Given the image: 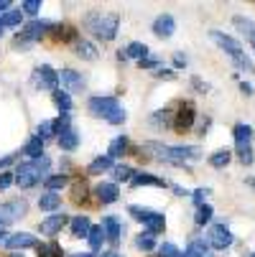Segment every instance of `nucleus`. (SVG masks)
I'll use <instances>...</instances> for the list:
<instances>
[{
	"label": "nucleus",
	"instance_id": "1",
	"mask_svg": "<svg viewBox=\"0 0 255 257\" xmlns=\"http://www.w3.org/2000/svg\"><path fill=\"white\" fill-rule=\"evenodd\" d=\"M143 148L148 151V153H153L158 161H166V163L197 161L202 156V151L197 148V145H176V148H171V145H161V143H145Z\"/></svg>",
	"mask_w": 255,
	"mask_h": 257
},
{
	"label": "nucleus",
	"instance_id": "2",
	"mask_svg": "<svg viewBox=\"0 0 255 257\" xmlns=\"http://www.w3.org/2000/svg\"><path fill=\"white\" fill-rule=\"evenodd\" d=\"M90 109L95 117H105L110 125H123L125 122V109L120 107V102L110 94H97L90 99Z\"/></svg>",
	"mask_w": 255,
	"mask_h": 257
},
{
	"label": "nucleus",
	"instance_id": "3",
	"mask_svg": "<svg viewBox=\"0 0 255 257\" xmlns=\"http://www.w3.org/2000/svg\"><path fill=\"white\" fill-rule=\"evenodd\" d=\"M49 166H51V161H49L46 156H39V158H33L31 163L18 166V171H16V183H18L21 189H31V186H36V183H39V181L46 176Z\"/></svg>",
	"mask_w": 255,
	"mask_h": 257
},
{
	"label": "nucleus",
	"instance_id": "4",
	"mask_svg": "<svg viewBox=\"0 0 255 257\" xmlns=\"http://www.w3.org/2000/svg\"><path fill=\"white\" fill-rule=\"evenodd\" d=\"M87 26H90V31L97 36V39H102V41H113L115 36H118V28H120V16H118V13H105V16H100V13H90Z\"/></svg>",
	"mask_w": 255,
	"mask_h": 257
},
{
	"label": "nucleus",
	"instance_id": "5",
	"mask_svg": "<svg viewBox=\"0 0 255 257\" xmlns=\"http://www.w3.org/2000/svg\"><path fill=\"white\" fill-rule=\"evenodd\" d=\"M209 39L220 46V49H225L230 56H232V61L237 64V66H242L245 71H252V61L242 54V49H240V44L232 39V36H225L222 31H209Z\"/></svg>",
	"mask_w": 255,
	"mask_h": 257
},
{
	"label": "nucleus",
	"instance_id": "6",
	"mask_svg": "<svg viewBox=\"0 0 255 257\" xmlns=\"http://www.w3.org/2000/svg\"><path fill=\"white\" fill-rule=\"evenodd\" d=\"M130 214H133V216L138 219V222L145 227V232H151V234H158V232H163V227H166L163 214H158V211H153V209L130 206Z\"/></svg>",
	"mask_w": 255,
	"mask_h": 257
},
{
	"label": "nucleus",
	"instance_id": "7",
	"mask_svg": "<svg viewBox=\"0 0 255 257\" xmlns=\"http://www.w3.org/2000/svg\"><path fill=\"white\" fill-rule=\"evenodd\" d=\"M51 28H54V26L46 23V21H33V23H28V26L18 33V44L28 46V44H33V41H39L41 36H46Z\"/></svg>",
	"mask_w": 255,
	"mask_h": 257
},
{
	"label": "nucleus",
	"instance_id": "8",
	"mask_svg": "<svg viewBox=\"0 0 255 257\" xmlns=\"http://www.w3.org/2000/svg\"><path fill=\"white\" fill-rule=\"evenodd\" d=\"M33 82H36V87H41V89H51V92H56L59 71H54L49 64H44V66H39V69L33 71Z\"/></svg>",
	"mask_w": 255,
	"mask_h": 257
},
{
	"label": "nucleus",
	"instance_id": "9",
	"mask_svg": "<svg viewBox=\"0 0 255 257\" xmlns=\"http://www.w3.org/2000/svg\"><path fill=\"white\" fill-rule=\"evenodd\" d=\"M26 201L23 199H18V201H8V204H3L0 206V222H3V227L6 224H11V222H16V219H21L23 214H26Z\"/></svg>",
	"mask_w": 255,
	"mask_h": 257
},
{
	"label": "nucleus",
	"instance_id": "10",
	"mask_svg": "<svg viewBox=\"0 0 255 257\" xmlns=\"http://www.w3.org/2000/svg\"><path fill=\"white\" fill-rule=\"evenodd\" d=\"M209 244L214 247V249H227L230 244H232V234H230V229L225 227V224H214L212 229H209Z\"/></svg>",
	"mask_w": 255,
	"mask_h": 257
},
{
	"label": "nucleus",
	"instance_id": "11",
	"mask_svg": "<svg viewBox=\"0 0 255 257\" xmlns=\"http://www.w3.org/2000/svg\"><path fill=\"white\" fill-rule=\"evenodd\" d=\"M59 82H61V87H66L69 92H82V89H84V79H82L79 71H74V69H61V71H59Z\"/></svg>",
	"mask_w": 255,
	"mask_h": 257
},
{
	"label": "nucleus",
	"instance_id": "12",
	"mask_svg": "<svg viewBox=\"0 0 255 257\" xmlns=\"http://www.w3.org/2000/svg\"><path fill=\"white\" fill-rule=\"evenodd\" d=\"M174 31H176V21L171 13H163L153 21V33L158 39H168V36H174Z\"/></svg>",
	"mask_w": 255,
	"mask_h": 257
},
{
	"label": "nucleus",
	"instance_id": "13",
	"mask_svg": "<svg viewBox=\"0 0 255 257\" xmlns=\"http://www.w3.org/2000/svg\"><path fill=\"white\" fill-rule=\"evenodd\" d=\"M66 219L69 216H64V214H51V216H46V219H41V224H39V229H41V234H46V237H54L64 224H66Z\"/></svg>",
	"mask_w": 255,
	"mask_h": 257
},
{
	"label": "nucleus",
	"instance_id": "14",
	"mask_svg": "<svg viewBox=\"0 0 255 257\" xmlns=\"http://www.w3.org/2000/svg\"><path fill=\"white\" fill-rule=\"evenodd\" d=\"M102 232H105V239L107 242H113V244L120 242V232H123L120 229V219L118 216H105L102 219Z\"/></svg>",
	"mask_w": 255,
	"mask_h": 257
},
{
	"label": "nucleus",
	"instance_id": "15",
	"mask_svg": "<svg viewBox=\"0 0 255 257\" xmlns=\"http://www.w3.org/2000/svg\"><path fill=\"white\" fill-rule=\"evenodd\" d=\"M6 247L11 249H26V247H36V237L28 234V232H16L6 239Z\"/></svg>",
	"mask_w": 255,
	"mask_h": 257
},
{
	"label": "nucleus",
	"instance_id": "16",
	"mask_svg": "<svg viewBox=\"0 0 255 257\" xmlns=\"http://www.w3.org/2000/svg\"><path fill=\"white\" fill-rule=\"evenodd\" d=\"M130 186L133 189H140V186H156V189H163L166 186V181L153 176V173H135L133 181H130Z\"/></svg>",
	"mask_w": 255,
	"mask_h": 257
},
{
	"label": "nucleus",
	"instance_id": "17",
	"mask_svg": "<svg viewBox=\"0 0 255 257\" xmlns=\"http://www.w3.org/2000/svg\"><path fill=\"white\" fill-rule=\"evenodd\" d=\"M95 194H97V199H100L102 204H113V201H118V199H120V189H118V183H100Z\"/></svg>",
	"mask_w": 255,
	"mask_h": 257
},
{
	"label": "nucleus",
	"instance_id": "18",
	"mask_svg": "<svg viewBox=\"0 0 255 257\" xmlns=\"http://www.w3.org/2000/svg\"><path fill=\"white\" fill-rule=\"evenodd\" d=\"M232 23H235V28L245 36V39L250 41V46L255 49V23H252L250 18H242V16H235V18H232Z\"/></svg>",
	"mask_w": 255,
	"mask_h": 257
},
{
	"label": "nucleus",
	"instance_id": "19",
	"mask_svg": "<svg viewBox=\"0 0 255 257\" xmlns=\"http://www.w3.org/2000/svg\"><path fill=\"white\" fill-rule=\"evenodd\" d=\"M192 122H194V107L187 102L184 107L179 109V117H176V130H179V133H184V130H189V127H192Z\"/></svg>",
	"mask_w": 255,
	"mask_h": 257
},
{
	"label": "nucleus",
	"instance_id": "20",
	"mask_svg": "<svg viewBox=\"0 0 255 257\" xmlns=\"http://www.w3.org/2000/svg\"><path fill=\"white\" fill-rule=\"evenodd\" d=\"M181 257H212V252H209V247H207L204 239H192Z\"/></svg>",
	"mask_w": 255,
	"mask_h": 257
},
{
	"label": "nucleus",
	"instance_id": "21",
	"mask_svg": "<svg viewBox=\"0 0 255 257\" xmlns=\"http://www.w3.org/2000/svg\"><path fill=\"white\" fill-rule=\"evenodd\" d=\"M90 229H92L90 216H74V219H71V234H74V237H87Z\"/></svg>",
	"mask_w": 255,
	"mask_h": 257
},
{
	"label": "nucleus",
	"instance_id": "22",
	"mask_svg": "<svg viewBox=\"0 0 255 257\" xmlns=\"http://www.w3.org/2000/svg\"><path fill=\"white\" fill-rule=\"evenodd\" d=\"M59 145H61V151H74L79 145V133L77 130H66L64 135H59Z\"/></svg>",
	"mask_w": 255,
	"mask_h": 257
},
{
	"label": "nucleus",
	"instance_id": "23",
	"mask_svg": "<svg viewBox=\"0 0 255 257\" xmlns=\"http://www.w3.org/2000/svg\"><path fill=\"white\" fill-rule=\"evenodd\" d=\"M125 54V59H145V56H148V46H145V44H138V41H133V44H128V49L123 51Z\"/></svg>",
	"mask_w": 255,
	"mask_h": 257
},
{
	"label": "nucleus",
	"instance_id": "24",
	"mask_svg": "<svg viewBox=\"0 0 255 257\" xmlns=\"http://www.w3.org/2000/svg\"><path fill=\"white\" fill-rule=\"evenodd\" d=\"M39 206H41V211H56V209L61 206V199L49 191V194H44V196L39 199Z\"/></svg>",
	"mask_w": 255,
	"mask_h": 257
},
{
	"label": "nucleus",
	"instance_id": "25",
	"mask_svg": "<svg viewBox=\"0 0 255 257\" xmlns=\"http://www.w3.org/2000/svg\"><path fill=\"white\" fill-rule=\"evenodd\" d=\"M135 247L143 249V252H151V249L156 247V234H151V232L138 234V237H135Z\"/></svg>",
	"mask_w": 255,
	"mask_h": 257
},
{
	"label": "nucleus",
	"instance_id": "26",
	"mask_svg": "<svg viewBox=\"0 0 255 257\" xmlns=\"http://www.w3.org/2000/svg\"><path fill=\"white\" fill-rule=\"evenodd\" d=\"M113 168V158L110 156H100L90 163V173H105V171H110Z\"/></svg>",
	"mask_w": 255,
	"mask_h": 257
},
{
	"label": "nucleus",
	"instance_id": "27",
	"mask_svg": "<svg viewBox=\"0 0 255 257\" xmlns=\"http://www.w3.org/2000/svg\"><path fill=\"white\" fill-rule=\"evenodd\" d=\"M41 151H44V140H41V138H33V140H31V143L26 145V148H23V156H28V158L33 161V158L44 156Z\"/></svg>",
	"mask_w": 255,
	"mask_h": 257
},
{
	"label": "nucleus",
	"instance_id": "28",
	"mask_svg": "<svg viewBox=\"0 0 255 257\" xmlns=\"http://www.w3.org/2000/svg\"><path fill=\"white\" fill-rule=\"evenodd\" d=\"M230 151L227 148H222V151H217V153H212L209 156V166H214V168H225L227 163H230Z\"/></svg>",
	"mask_w": 255,
	"mask_h": 257
},
{
	"label": "nucleus",
	"instance_id": "29",
	"mask_svg": "<svg viewBox=\"0 0 255 257\" xmlns=\"http://www.w3.org/2000/svg\"><path fill=\"white\" fill-rule=\"evenodd\" d=\"M125 151H128V138H125V135H120V138H115V140H113L110 153H107V156H110V158H118V156H123Z\"/></svg>",
	"mask_w": 255,
	"mask_h": 257
},
{
	"label": "nucleus",
	"instance_id": "30",
	"mask_svg": "<svg viewBox=\"0 0 255 257\" xmlns=\"http://www.w3.org/2000/svg\"><path fill=\"white\" fill-rule=\"evenodd\" d=\"M44 181H46V189H49L51 194H56L59 189L66 186V181H69V178H66L64 173H59V176H49V178H44Z\"/></svg>",
	"mask_w": 255,
	"mask_h": 257
},
{
	"label": "nucleus",
	"instance_id": "31",
	"mask_svg": "<svg viewBox=\"0 0 255 257\" xmlns=\"http://www.w3.org/2000/svg\"><path fill=\"white\" fill-rule=\"evenodd\" d=\"M54 104L61 109V112H69V109H71V97H69V92L56 89V92H54Z\"/></svg>",
	"mask_w": 255,
	"mask_h": 257
},
{
	"label": "nucleus",
	"instance_id": "32",
	"mask_svg": "<svg viewBox=\"0 0 255 257\" xmlns=\"http://www.w3.org/2000/svg\"><path fill=\"white\" fill-rule=\"evenodd\" d=\"M232 135H235V143H250V138H252V127L240 122V125H235Z\"/></svg>",
	"mask_w": 255,
	"mask_h": 257
},
{
	"label": "nucleus",
	"instance_id": "33",
	"mask_svg": "<svg viewBox=\"0 0 255 257\" xmlns=\"http://www.w3.org/2000/svg\"><path fill=\"white\" fill-rule=\"evenodd\" d=\"M87 242H90L92 249H100L102 242H105V232H102V227H92L90 234H87Z\"/></svg>",
	"mask_w": 255,
	"mask_h": 257
},
{
	"label": "nucleus",
	"instance_id": "34",
	"mask_svg": "<svg viewBox=\"0 0 255 257\" xmlns=\"http://www.w3.org/2000/svg\"><path fill=\"white\" fill-rule=\"evenodd\" d=\"M237 156H240V163H242V166H250V163L255 161L250 143H237Z\"/></svg>",
	"mask_w": 255,
	"mask_h": 257
},
{
	"label": "nucleus",
	"instance_id": "35",
	"mask_svg": "<svg viewBox=\"0 0 255 257\" xmlns=\"http://www.w3.org/2000/svg\"><path fill=\"white\" fill-rule=\"evenodd\" d=\"M23 21V13L21 11H8V13H3V16H0V26H18Z\"/></svg>",
	"mask_w": 255,
	"mask_h": 257
},
{
	"label": "nucleus",
	"instance_id": "36",
	"mask_svg": "<svg viewBox=\"0 0 255 257\" xmlns=\"http://www.w3.org/2000/svg\"><path fill=\"white\" fill-rule=\"evenodd\" d=\"M77 54L79 56H84V59H97V49L90 44V41H77Z\"/></svg>",
	"mask_w": 255,
	"mask_h": 257
},
{
	"label": "nucleus",
	"instance_id": "37",
	"mask_svg": "<svg viewBox=\"0 0 255 257\" xmlns=\"http://www.w3.org/2000/svg\"><path fill=\"white\" fill-rule=\"evenodd\" d=\"M66 130H71V117H69V112H61V117L54 122V133L56 135H64Z\"/></svg>",
	"mask_w": 255,
	"mask_h": 257
},
{
	"label": "nucleus",
	"instance_id": "38",
	"mask_svg": "<svg viewBox=\"0 0 255 257\" xmlns=\"http://www.w3.org/2000/svg\"><path fill=\"white\" fill-rule=\"evenodd\" d=\"M39 11H41V0H26V3L21 6L23 16H39Z\"/></svg>",
	"mask_w": 255,
	"mask_h": 257
},
{
	"label": "nucleus",
	"instance_id": "39",
	"mask_svg": "<svg viewBox=\"0 0 255 257\" xmlns=\"http://www.w3.org/2000/svg\"><path fill=\"white\" fill-rule=\"evenodd\" d=\"M209 219H212V206L202 204L199 211H197V224H209Z\"/></svg>",
	"mask_w": 255,
	"mask_h": 257
},
{
	"label": "nucleus",
	"instance_id": "40",
	"mask_svg": "<svg viewBox=\"0 0 255 257\" xmlns=\"http://www.w3.org/2000/svg\"><path fill=\"white\" fill-rule=\"evenodd\" d=\"M133 176H135V171L130 166H118L115 168V178L118 181H133Z\"/></svg>",
	"mask_w": 255,
	"mask_h": 257
},
{
	"label": "nucleus",
	"instance_id": "41",
	"mask_svg": "<svg viewBox=\"0 0 255 257\" xmlns=\"http://www.w3.org/2000/svg\"><path fill=\"white\" fill-rule=\"evenodd\" d=\"M158 252H161V257H181L179 247H176V244H171V242H163Z\"/></svg>",
	"mask_w": 255,
	"mask_h": 257
},
{
	"label": "nucleus",
	"instance_id": "42",
	"mask_svg": "<svg viewBox=\"0 0 255 257\" xmlns=\"http://www.w3.org/2000/svg\"><path fill=\"white\" fill-rule=\"evenodd\" d=\"M51 135H54V122H41V125H39V133H36V138L46 140V138H51Z\"/></svg>",
	"mask_w": 255,
	"mask_h": 257
},
{
	"label": "nucleus",
	"instance_id": "43",
	"mask_svg": "<svg viewBox=\"0 0 255 257\" xmlns=\"http://www.w3.org/2000/svg\"><path fill=\"white\" fill-rule=\"evenodd\" d=\"M39 257H59V247L56 244H41L39 247Z\"/></svg>",
	"mask_w": 255,
	"mask_h": 257
},
{
	"label": "nucleus",
	"instance_id": "44",
	"mask_svg": "<svg viewBox=\"0 0 255 257\" xmlns=\"http://www.w3.org/2000/svg\"><path fill=\"white\" fill-rule=\"evenodd\" d=\"M11 183H16V176L8 173V171H3V173H0V191H6Z\"/></svg>",
	"mask_w": 255,
	"mask_h": 257
},
{
	"label": "nucleus",
	"instance_id": "45",
	"mask_svg": "<svg viewBox=\"0 0 255 257\" xmlns=\"http://www.w3.org/2000/svg\"><path fill=\"white\" fill-rule=\"evenodd\" d=\"M207 196H209V189H197V191H194V201H197L199 206L204 204V199H207Z\"/></svg>",
	"mask_w": 255,
	"mask_h": 257
},
{
	"label": "nucleus",
	"instance_id": "46",
	"mask_svg": "<svg viewBox=\"0 0 255 257\" xmlns=\"http://www.w3.org/2000/svg\"><path fill=\"white\" fill-rule=\"evenodd\" d=\"M156 64H158V59H153V56H148V59H140V61H138V66H140V69H153Z\"/></svg>",
	"mask_w": 255,
	"mask_h": 257
},
{
	"label": "nucleus",
	"instance_id": "47",
	"mask_svg": "<svg viewBox=\"0 0 255 257\" xmlns=\"http://www.w3.org/2000/svg\"><path fill=\"white\" fill-rule=\"evenodd\" d=\"M174 66H179V69L187 66V56H184V54H176V56H174Z\"/></svg>",
	"mask_w": 255,
	"mask_h": 257
},
{
	"label": "nucleus",
	"instance_id": "48",
	"mask_svg": "<svg viewBox=\"0 0 255 257\" xmlns=\"http://www.w3.org/2000/svg\"><path fill=\"white\" fill-rule=\"evenodd\" d=\"M158 77H161V79H174V71H171V69H161Z\"/></svg>",
	"mask_w": 255,
	"mask_h": 257
},
{
	"label": "nucleus",
	"instance_id": "49",
	"mask_svg": "<svg viewBox=\"0 0 255 257\" xmlns=\"http://www.w3.org/2000/svg\"><path fill=\"white\" fill-rule=\"evenodd\" d=\"M240 89H242L245 94H252V87H250L247 82H240Z\"/></svg>",
	"mask_w": 255,
	"mask_h": 257
},
{
	"label": "nucleus",
	"instance_id": "50",
	"mask_svg": "<svg viewBox=\"0 0 255 257\" xmlns=\"http://www.w3.org/2000/svg\"><path fill=\"white\" fill-rule=\"evenodd\" d=\"M11 161H13L11 156H6V158H0V168H6V166H11Z\"/></svg>",
	"mask_w": 255,
	"mask_h": 257
},
{
	"label": "nucleus",
	"instance_id": "51",
	"mask_svg": "<svg viewBox=\"0 0 255 257\" xmlns=\"http://www.w3.org/2000/svg\"><path fill=\"white\" fill-rule=\"evenodd\" d=\"M8 6H11L8 0H0V13H8Z\"/></svg>",
	"mask_w": 255,
	"mask_h": 257
},
{
	"label": "nucleus",
	"instance_id": "52",
	"mask_svg": "<svg viewBox=\"0 0 255 257\" xmlns=\"http://www.w3.org/2000/svg\"><path fill=\"white\" fill-rule=\"evenodd\" d=\"M6 239H8V234H6V229H0V244H6Z\"/></svg>",
	"mask_w": 255,
	"mask_h": 257
},
{
	"label": "nucleus",
	"instance_id": "53",
	"mask_svg": "<svg viewBox=\"0 0 255 257\" xmlns=\"http://www.w3.org/2000/svg\"><path fill=\"white\" fill-rule=\"evenodd\" d=\"M71 257H92L90 252H82V254H71Z\"/></svg>",
	"mask_w": 255,
	"mask_h": 257
},
{
	"label": "nucleus",
	"instance_id": "54",
	"mask_svg": "<svg viewBox=\"0 0 255 257\" xmlns=\"http://www.w3.org/2000/svg\"><path fill=\"white\" fill-rule=\"evenodd\" d=\"M102 257H118V254H115V252H105Z\"/></svg>",
	"mask_w": 255,
	"mask_h": 257
},
{
	"label": "nucleus",
	"instance_id": "55",
	"mask_svg": "<svg viewBox=\"0 0 255 257\" xmlns=\"http://www.w3.org/2000/svg\"><path fill=\"white\" fill-rule=\"evenodd\" d=\"M250 183H252V186H255V178H250Z\"/></svg>",
	"mask_w": 255,
	"mask_h": 257
},
{
	"label": "nucleus",
	"instance_id": "56",
	"mask_svg": "<svg viewBox=\"0 0 255 257\" xmlns=\"http://www.w3.org/2000/svg\"><path fill=\"white\" fill-rule=\"evenodd\" d=\"M11 257H23V254H11Z\"/></svg>",
	"mask_w": 255,
	"mask_h": 257
},
{
	"label": "nucleus",
	"instance_id": "57",
	"mask_svg": "<svg viewBox=\"0 0 255 257\" xmlns=\"http://www.w3.org/2000/svg\"><path fill=\"white\" fill-rule=\"evenodd\" d=\"M0 36H3V26H0Z\"/></svg>",
	"mask_w": 255,
	"mask_h": 257
},
{
	"label": "nucleus",
	"instance_id": "58",
	"mask_svg": "<svg viewBox=\"0 0 255 257\" xmlns=\"http://www.w3.org/2000/svg\"><path fill=\"white\" fill-rule=\"evenodd\" d=\"M0 229H3V222H0Z\"/></svg>",
	"mask_w": 255,
	"mask_h": 257
},
{
	"label": "nucleus",
	"instance_id": "59",
	"mask_svg": "<svg viewBox=\"0 0 255 257\" xmlns=\"http://www.w3.org/2000/svg\"><path fill=\"white\" fill-rule=\"evenodd\" d=\"M252 257H255V254H252Z\"/></svg>",
	"mask_w": 255,
	"mask_h": 257
}]
</instances>
